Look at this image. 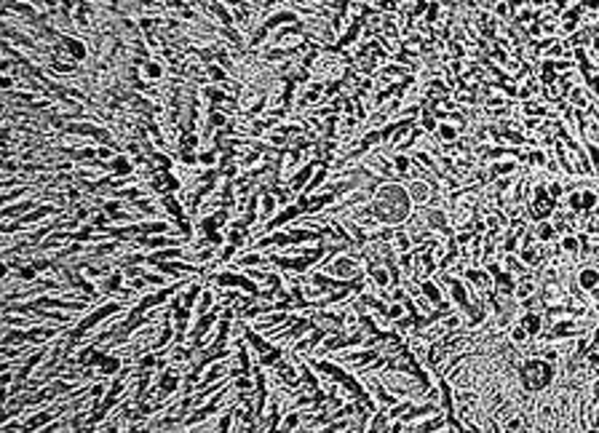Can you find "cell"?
Wrapping results in <instances>:
<instances>
[{"label":"cell","instance_id":"1","mask_svg":"<svg viewBox=\"0 0 599 433\" xmlns=\"http://www.w3.org/2000/svg\"><path fill=\"white\" fill-rule=\"evenodd\" d=\"M519 374H522V383H524L527 390H540V388H546V385L551 383L554 369H551V364L543 361V358H532V361L522 364Z\"/></svg>","mask_w":599,"mask_h":433},{"label":"cell","instance_id":"2","mask_svg":"<svg viewBox=\"0 0 599 433\" xmlns=\"http://www.w3.org/2000/svg\"><path fill=\"white\" fill-rule=\"evenodd\" d=\"M324 267H329V273H332L334 278H342V281H351V278H356V273H358V265L351 257H337L334 262L329 260Z\"/></svg>","mask_w":599,"mask_h":433},{"label":"cell","instance_id":"3","mask_svg":"<svg viewBox=\"0 0 599 433\" xmlns=\"http://www.w3.org/2000/svg\"><path fill=\"white\" fill-rule=\"evenodd\" d=\"M316 169H318V161H311V163H305V166H300L297 172H294L292 176H289V182H287V185L292 187L294 193H302V190L308 187V182L313 179Z\"/></svg>","mask_w":599,"mask_h":433},{"label":"cell","instance_id":"4","mask_svg":"<svg viewBox=\"0 0 599 433\" xmlns=\"http://www.w3.org/2000/svg\"><path fill=\"white\" fill-rule=\"evenodd\" d=\"M107 166H110V174L112 176H131V174H136V163H134V158H131L129 152H118V155L112 158Z\"/></svg>","mask_w":599,"mask_h":433},{"label":"cell","instance_id":"5","mask_svg":"<svg viewBox=\"0 0 599 433\" xmlns=\"http://www.w3.org/2000/svg\"><path fill=\"white\" fill-rule=\"evenodd\" d=\"M420 289H423V294L428 297V303H431V305L447 307V305H444V297H442V289L433 283V278H423V281H420Z\"/></svg>","mask_w":599,"mask_h":433},{"label":"cell","instance_id":"6","mask_svg":"<svg viewBox=\"0 0 599 433\" xmlns=\"http://www.w3.org/2000/svg\"><path fill=\"white\" fill-rule=\"evenodd\" d=\"M578 286L586 289V292L599 289V270L597 267H583V270L578 273Z\"/></svg>","mask_w":599,"mask_h":433},{"label":"cell","instance_id":"7","mask_svg":"<svg viewBox=\"0 0 599 433\" xmlns=\"http://www.w3.org/2000/svg\"><path fill=\"white\" fill-rule=\"evenodd\" d=\"M522 326L527 329L530 337H535V334H540V329H543V316H540V313L527 310V313L522 316Z\"/></svg>","mask_w":599,"mask_h":433},{"label":"cell","instance_id":"8","mask_svg":"<svg viewBox=\"0 0 599 433\" xmlns=\"http://www.w3.org/2000/svg\"><path fill=\"white\" fill-rule=\"evenodd\" d=\"M439 136H442L444 142H452V139H458V126H452V123H442L439 126Z\"/></svg>","mask_w":599,"mask_h":433},{"label":"cell","instance_id":"9","mask_svg":"<svg viewBox=\"0 0 599 433\" xmlns=\"http://www.w3.org/2000/svg\"><path fill=\"white\" fill-rule=\"evenodd\" d=\"M522 260H524V265H538L540 262V257H538V249H532L527 243V246L522 249Z\"/></svg>","mask_w":599,"mask_h":433},{"label":"cell","instance_id":"10","mask_svg":"<svg viewBox=\"0 0 599 433\" xmlns=\"http://www.w3.org/2000/svg\"><path fill=\"white\" fill-rule=\"evenodd\" d=\"M527 337H530V334H527V329L522 326V321H519V326H511V343H519V345H522Z\"/></svg>","mask_w":599,"mask_h":433},{"label":"cell","instance_id":"11","mask_svg":"<svg viewBox=\"0 0 599 433\" xmlns=\"http://www.w3.org/2000/svg\"><path fill=\"white\" fill-rule=\"evenodd\" d=\"M554 236H556V230H554V225H549V222L538 227V241H551Z\"/></svg>","mask_w":599,"mask_h":433},{"label":"cell","instance_id":"12","mask_svg":"<svg viewBox=\"0 0 599 433\" xmlns=\"http://www.w3.org/2000/svg\"><path fill=\"white\" fill-rule=\"evenodd\" d=\"M511 172H516V166H513L511 161H506V163H495V166H492V176H495V174L506 176V174H511Z\"/></svg>","mask_w":599,"mask_h":433},{"label":"cell","instance_id":"13","mask_svg":"<svg viewBox=\"0 0 599 433\" xmlns=\"http://www.w3.org/2000/svg\"><path fill=\"white\" fill-rule=\"evenodd\" d=\"M522 425H524L522 417H511V420H506V423H503V431H522Z\"/></svg>","mask_w":599,"mask_h":433},{"label":"cell","instance_id":"14","mask_svg":"<svg viewBox=\"0 0 599 433\" xmlns=\"http://www.w3.org/2000/svg\"><path fill=\"white\" fill-rule=\"evenodd\" d=\"M578 246H580L578 238H573V236H567V238L562 241V249H564V252H578Z\"/></svg>","mask_w":599,"mask_h":433},{"label":"cell","instance_id":"15","mask_svg":"<svg viewBox=\"0 0 599 433\" xmlns=\"http://www.w3.org/2000/svg\"><path fill=\"white\" fill-rule=\"evenodd\" d=\"M393 166H396V172L407 174V169H409V158H404V155H396V161H393Z\"/></svg>","mask_w":599,"mask_h":433},{"label":"cell","instance_id":"16","mask_svg":"<svg viewBox=\"0 0 599 433\" xmlns=\"http://www.w3.org/2000/svg\"><path fill=\"white\" fill-rule=\"evenodd\" d=\"M589 364H594V367H599V353H591V356H589Z\"/></svg>","mask_w":599,"mask_h":433},{"label":"cell","instance_id":"17","mask_svg":"<svg viewBox=\"0 0 599 433\" xmlns=\"http://www.w3.org/2000/svg\"><path fill=\"white\" fill-rule=\"evenodd\" d=\"M594 345L599 347V329H597V332H594Z\"/></svg>","mask_w":599,"mask_h":433}]
</instances>
